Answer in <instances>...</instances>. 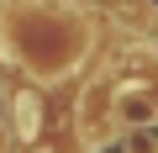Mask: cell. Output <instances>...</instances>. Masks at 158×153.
Masks as SVG:
<instances>
[{
    "label": "cell",
    "instance_id": "cell-1",
    "mask_svg": "<svg viewBox=\"0 0 158 153\" xmlns=\"http://www.w3.org/2000/svg\"><path fill=\"white\" fill-rule=\"evenodd\" d=\"M116 121H127V127H153V121H158V100H153L148 90H121V95H116Z\"/></svg>",
    "mask_w": 158,
    "mask_h": 153
},
{
    "label": "cell",
    "instance_id": "cell-2",
    "mask_svg": "<svg viewBox=\"0 0 158 153\" xmlns=\"http://www.w3.org/2000/svg\"><path fill=\"white\" fill-rule=\"evenodd\" d=\"M16 132H21V137L37 132V95H32V90H16Z\"/></svg>",
    "mask_w": 158,
    "mask_h": 153
},
{
    "label": "cell",
    "instance_id": "cell-3",
    "mask_svg": "<svg viewBox=\"0 0 158 153\" xmlns=\"http://www.w3.org/2000/svg\"><path fill=\"white\" fill-rule=\"evenodd\" d=\"M0 148H6V132H0Z\"/></svg>",
    "mask_w": 158,
    "mask_h": 153
}]
</instances>
